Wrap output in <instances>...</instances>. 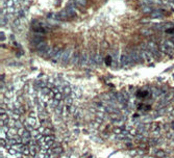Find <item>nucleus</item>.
<instances>
[{"mask_svg": "<svg viewBox=\"0 0 174 158\" xmlns=\"http://www.w3.org/2000/svg\"><path fill=\"white\" fill-rule=\"evenodd\" d=\"M150 16H151V18H162V17L164 16V12H163V11H160V10H156V11H154L153 13H151Z\"/></svg>", "mask_w": 174, "mask_h": 158, "instance_id": "obj_10", "label": "nucleus"}, {"mask_svg": "<svg viewBox=\"0 0 174 158\" xmlns=\"http://www.w3.org/2000/svg\"><path fill=\"white\" fill-rule=\"evenodd\" d=\"M168 1H169L170 3H173V4H174V0H168Z\"/></svg>", "mask_w": 174, "mask_h": 158, "instance_id": "obj_18", "label": "nucleus"}, {"mask_svg": "<svg viewBox=\"0 0 174 158\" xmlns=\"http://www.w3.org/2000/svg\"><path fill=\"white\" fill-rule=\"evenodd\" d=\"M120 64H121V66L126 67V66H129L132 64H135V61H134L133 57L130 56L129 54H123L120 57Z\"/></svg>", "mask_w": 174, "mask_h": 158, "instance_id": "obj_2", "label": "nucleus"}, {"mask_svg": "<svg viewBox=\"0 0 174 158\" xmlns=\"http://www.w3.org/2000/svg\"><path fill=\"white\" fill-rule=\"evenodd\" d=\"M164 43H166L169 47H171L172 49H174V42L172 41V40H167V41H165Z\"/></svg>", "mask_w": 174, "mask_h": 158, "instance_id": "obj_14", "label": "nucleus"}, {"mask_svg": "<svg viewBox=\"0 0 174 158\" xmlns=\"http://www.w3.org/2000/svg\"><path fill=\"white\" fill-rule=\"evenodd\" d=\"M92 57H93V59H94V61H95V64L96 65H101L102 64V57H101V55L100 54H98V53H96V54H94V55H91Z\"/></svg>", "mask_w": 174, "mask_h": 158, "instance_id": "obj_9", "label": "nucleus"}, {"mask_svg": "<svg viewBox=\"0 0 174 158\" xmlns=\"http://www.w3.org/2000/svg\"><path fill=\"white\" fill-rule=\"evenodd\" d=\"M129 55L133 57V59H134V61H135L136 64H139V62L144 61L143 56H142V51H139V50H133L132 52L129 53Z\"/></svg>", "mask_w": 174, "mask_h": 158, "instance_id": "obj_3", "label": "nucleus"}, {"mask_svg": "<svg viewBox=\"0 0 174 158\" xmlns=\"http://www.w3.org/2000/svg\"><path fill=\"white\" fill-rule=\"evenodd\" d=\"M74 2L78 6H85V4H86L85 0H74Z\"/></svg>", "mask_w": 174, "mask_h": 158, "instance_id": "obj_12", "label": "nucleus"}, {"mask_svg": "<svg viewBox=\"0 0 174 158\" xmlns=\"http://www.w3.org/2000/svg\"><path fill=\"white\" fill-rule=\"evenodd\" d=\"M142 11H143V13H145V14H151V13H153L154 12V9L152 7V6H143L142 7Z\"/></svg>", "mask_w": 174, "mask_h": 158, "instance_id": "obj_11", "label": "nucleus"}, {"mask_svg": "<svg viewBox=\"0 0 174 158\" xmlns=\"http://www.w3.org/2000/svg\"><path fill=\"white\" fill-rule=\"evenodd\" d=\"M165 155V153L163 152V151H157L156 153H155V156H157V157H163Z\"/></svg>", "mask_w": 174, "mask_h": 158, "instance_id": "obj_16", "label": "nucleus"}, {"mask_svg": "<svg viewBox=\"0 0 174 158\" xmlns=\"http://www.w3.org/2000/svg\"><path fill=\"white\" fill-rule=\"evenodd\" d=\"M146 45H147V49L152 53V55L154 56V58H160L162 52L160 51V48L156 46V44L154 42H148Z\"/></svg>", "mask_w": 174, "mask_h": 158, "instance_id": "obj_1", "label": "nucleus"}, {"mask_svg": "<svg viewBox=\"0 0 174 158\" xmlns=\"http://www.w3.org/2000/svg\"><path fill=\"white\" fill-rule=\"evenodd\" d=\"M79 59H80V54L79 53H74L72 58H71V64L72 65H79Z\"/></svg>", "mask_w": 174, "mask_h": 158, "instance_id": "obj_8", "label": "nucleus"}, {"mask_svg": "<svg viewBox=\"0 0 174 158\" xmlns=\"http://www.w3.org/2000/svg\"><path fill=\"white\" fill-rule=\"evenodd\" d=\"M89 60H90V54L88 53H82L80 55V59H79V66H86L89 65Z\"/></svg>", "mask_w": 174, "mask_h": 158, "instance_id": "obj_7", "label": "nucleus"}, {"mask_svg": "<svg viewBox=\"0 0 174 158\" xmlns=\"http://www.w3.org/2000/svg\"><path fill=\"white\" fill-rule=\"evenodd\" d=\"M152 30L151 29H141V33L144 35H151L152 34Z\"/></svg>", "mask_w": 174, "mask_h": 158, "instance_id": "obj_13", "label": "nucleus"}, {"mask_svg": "<svg viewBox=\"0 0 174 158\" xmlns=\"http://www.w3.org/2000/svg\"><path fill=\"white\" fill-rule=\"evenodd\" d=\"M72 56H73V50H72L71 48H68V49H66V50L64 51L61 61H62L63 64H65V65H66L69 60H71Z\"/></svg>", "mask_w": 174, "mask_h": 158, "instance_id": "obj_4", "label": "nucleus"}, {"mask_svg": "<svg viewBox=\"0 0 174 158\" xmlns=\"http://www.w3.org/2000/svg\"><path fill=\"white\" fill-rule=\"evenodd\" d=\"M158 48H160V51H161L162 53H166V54H169V55H172V54H173V49H172L171 47H169L166 43L161 44V45L158 46Z\"/></svg>", "mask_w": 174, "mask_h": 158, "instance_id": "obj_5", "label": "nucleus"}, {"mask_svg": "<svg viewBox=\"0 0 174 158\" xmlns=\"http://www.w3.org/2000/svg\"><path fill=\"white\" fill-rule=\"evenodd\" d=\"M4 38H5V37H4V33H3V32H1V42H3V41H4Z\"/></svg>", "mask_w": 174, "mask_h": 158, "instance_id": "obj_17", "label": "nucleus"}, {"mask_svg": "<svg viewBox=\"0 0 174 158\" xmlns=\"http://www.w3.org/2000/svg\"><path fill=\"white\" fill-rule=\"evenodd\" d=\"M142 56H143L144 61H147V62H151L154 58V56L149 50H142Z\"/></svg>", "mask_w": 174, "mask_h": 158, "instance_id": "obj_6", "label": "nucleus"}, {"mask_svg": "<svg viewBox=\"0 0 174 158\" xmlns=\"http://www.w3.org/2000/svg\"><path fill=\"white\" fill-rule=\"evenodd\" d=\"M4 23H5V24L8 23V18H6V17L4 18V16H1V26H3Z\"/></svg>", "mask_w": 174, "mask_h": 158, "instance_id": "obj_15", "label": "nucleus"}]
</instances>
